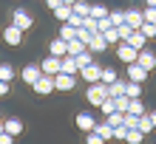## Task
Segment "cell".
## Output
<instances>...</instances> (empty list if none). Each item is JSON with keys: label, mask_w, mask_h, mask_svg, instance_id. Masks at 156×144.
<instances>
[{"label": "cell", "mask_w": 156, "mask_h": 144, "mask_svg": "<svg viewBox=\"0 0 156 144\" xmlns=\"http://www.w3.org/2000/svg\"><path fill=\"white\" fill-rule=\"evenodd\" d=\"M108 99V85L105 82H91L88 85V91H85V102L91 105V107H99Z\"/></svg>", "instance_id": "obj_1"}, {"label": "cell", "mask_w": 156, "mask_h": 144, "mask_svg": "<svg viewBox=\"0 0 156 144\" xmlns=\"http://www.w3.org/2000/svg\"><path fill=\"white\" fill-rule=\"evenodd\" d=\"M12 25H17L20 31H29V28H34V17L26 8H14L12 12Z\"/></svg>", "instance_id": "obj_2"}, {"label": "cell", "mask_w": 156, "mask_h": 144, "mask_svg": "<svg viewBox=\"0 0 156 144\" xmlns=\"http://www.w3.org/2000/svg\"><path fill=\"white\" fill-rule=\"evenodd\" d=\"M125 74H128V79H131V82H148V76H151V71L148 68H142L139 62H131V65L125 68Z\"/></svg>", "instance_id": "obj_3"}, {"label": "cell", "mask_w": 156, "mask_h": 144, "mask_svg": "<svg viewBox=\"0 0 156 144\" xmlns=\"http://www.w3.org/2000/svg\"><path fill=\"white\" fill-rule=\"evenodd\" d=\"M74 85H77V76H71V74H57L54 76V91L68 93V91H74Z\"/></svg>", "instance_id": "obj_4"}, {"label": "cell", "mask_w": 156, "mask_h": 144, "mask_svg": "<svg viewBox=\"0 0 156 144\" xmlns=\"http://www.w3.org/2000/svg\"><path fill=\"white\" fill-rule=\"evenodd\" d=\"M80 76L85 79L88 85H91V82H99V79H102V65H97V62H91V65L80 68Z\"/></svg>", "instance_id": "obj_5"}, {"label": "cell", "mask_w": 156, "mask_h": 144, "mask_svg": "<svg viewBox=\"0 0 156 144\" xmlns=\"http://www.w3.org/2000/svg\"><path fill=\"white\" fill-rule=\"evenodd\" d=\"M40 68H43V74H45V76H57V74H60V68H62V59H60V57H51V54H48V57L40 62Z\"/></svg>", "instance_id": "obj_6"}, {"label": "cell", "mask_w": 156, "mask_h": 144, "mask_svg": "<svg viewBox=\"0 0 156 144\" xmlns=\"http://www.w3.org/2000/svg\"><path fill=\"white\" fill-rule=\"evenodd\" d=\"M20 76H23V82H26V85H31V88H34V82L43 76V68H40V65H34V62H29V65L20 71Z\"/></svg>", "instance_id": "obj_7"}, {"label": "cell", "mask_w": 156, "mask_h": 144, "mask_svg": "<svg viewBox=\"0 0 156 144\" xmlns=\"http://www.w3.org/2000/svg\"><path fill=\"white\" fill-rule=\"evenodd\" d=\"M136 48H131L128 42H119V48H116V59L119 62H125V65H131V62H136Z\"/></svg>", "instance_id": "obj_8"}, {"label": "cell", "mask_w": 156, "mask_h": 144, "mask_svg": "<svg viewBox=\"0 0 156 144\" xmlns=\"http://www.w3.org/2000/svg\"><path fill=\"white\" fill-rule=\"evenodd\" d=\"M74 122H77V127H80L82 133H91V130H94V124H97V119H94V116H91L88 110H80Z\"/></svg>", "instance_id": "obj_9"}, {"label": "cell", "mask_w": 156, "mask_h": 144, "mask_svg": "<svg viewBox=\"0 0 156 144\" xmlns=\"http://www.w3.org/2000/svg\"><path fill=\"white\" fill-rule=\"evenodd\" d=\"M34 93H40V96H48V93H54V76H40L37 82H34Z\"/></svg>", "instance_id": "obj_10"}, {"label": "cell", "mask_w": 156, "mask_h": 144, "mask_svg": "<svg viewBox=\"0 0 156 144\" xmlns=\"http://www.w3.org/2000/svg\"><path fill=\"white\" fill-rule=\"evenodd\" d=\"M3 40L9 42V45H23V31L17 28V25H6V31H3Z\"/></svg>", "instance_id": "obj_11"}, {"label": "cell", "mask_w": 156, "mask_h": 144, "mask_svg": "<svg viewBox=\"0 0 156 144\" xmlns=\"http://www.w3.org/2000/svg\"><path fill=\"white\" fill-rule=\"evenodd\" d=\"M125 23L131 25L133 31H139V25L145 23V17H142V12H139V8H125Z\"/></svg>", "instance_id": "obj_12"}, {"label": "cell", "mask_w": 156, "mask_h": 144, "mask_svg": "<svg viewBox=\"0 0 156 144\" xmlns=\"http://www.w3.org/2000/svg\"><path fill=\"white\" fill-rule=\"evenodd\" d=\"M48 54H51V57H66V54H68V42L66 40H62V37H54L51 40V45H48Z\"/></svg>", "instance_id": "obj_13"}, {"label": "cell", "mask_w": 156, "mask_h": 144, "mask_svg": "<svg viewBox=\"0 0 156 144\" xmlns=\"http://www.w3.org/2000/svg\"><path fill=\"white\" fill-rule=\"evenodd\" d=\"M136 62H139L142 68L153 71V68H156V54H153V51H148V48H142L139 54H136Z\"/></svg>", "instance_id": "obj_14"}, {"label": "cell", "mask_w": 156, "mask_h": 144, "mask_svg": "<svg viewBox=\"0 0 156 144\" xmlns=\"http://www.w3.org/2000/svg\"><path fill=\"white\" fill-rule=\"evenodd\" d=\"M60 74H71V76H77V74H80L77 57H71V54H66V57H62V68H60Z\"/></svg>", "instance_id": "obj_15"}, {"label": "cell", "mask_w": 156, "mask_h": 144, "mask_svg": "<svg viewBox=\"0 0 156 144\" xmlns=\"http://www.w3.org/2000/svg\"><path fill=\"white\" fill-rule=\"evenodd\" d=\"M105 48H108V40L102 37V34H94L91 42H88V51H91V54H102Z\"/></svg>", "instance_id": "obj_16"}, {"label": "cell", "mask_w": 156, "mask_h": 144, "mask_svg": "<svg viewBox=\"0 0 156 144\" xmlns=\"http://www.w3.org/2000/svg\"><path fill=\"white\" fill-rule=\"evenodd\" d=\"M3 130H6V133H12V136H20V133H23V122L17 119V116H12V119H6V122H3Z\"/></svg>", "instance_id": "obj_17"}, {"label": "cell", "mask_w": 156, "mask_h": 144, "mask_svg": "<svg viewBox=\"0 0 156 144\" xmlns=\"http://www.w3.org/2000/svg\"><path fill=\"white\" fill-rule=\"evenodd\" d=\"M125 42H128L131 48H136V51H142L145 45H148V40H145V34H142V31H133V34H131V37H128Z\"/></svg>", "instance_id": "obj_18"}, {"label": "cell", "mask_w": 156, "mask_h": 144, "mask_svg": "<svg viewBox=\"0 0 156 144\" xmlns=\"http://www.w3.org/2000/svg\"><path fill=\"white\" fill-rule=\"evenodd\" d=\"M125 113H131V116H142V113H148V107H145L142 96H139V99H131V102H128V110H125Z\"/></svg>", "instance_id": "obj_19"}, {"label": "cell", "mask_w": 156, "mask_h": 144, "mask_svg": "<svg viewBox=\"0 0 156 144\" xmlns=\"http://www.w3.org/2000/svg\"><path fill=\"white\" fill-rule=\"evenodd\" d=\"M71 14H74V8H71L68 3H62V6L54 8V17H57L60 23H68V20H71Z\"/></svg>", "instance_id": "obj_20"}, {"label": "cell", "mask_w": 156, "mask_h": 144, "mask_svg": "<svg viewBox=\"0 0 156 144\" xmlns=\"http://www.w3.org/2000/svg\"><path fill=\"white\" fill-rule=\"evenodd\" d=\"M94 133H97V136H102L105 141L114 139V127H111L108 122H97V124H94Z\"/></svg>", "instance_id": "obj_21"}, {"label": "cell", "mask_w": 156, "mask_h": 144, "mask_svg": "<svg viewBox=\"0 0 156 144\" xmlns=\"http://www.w3.org/2000/svg\"><path fill=\"white\" fill-rule=\"evenodd\" d=\"M125 96H128V99H139V96H142V85L128 79V82H125Z\"/></svg>", "instance_id": "obj_22"}, {"label": "cell", "mask_w": 156, "mask_h": 144, "mask_svg": "<svg viewBox=\"0 0 156 144\" xmlns=\"http://www.w3.org/2000/svg\"><path fill=\"white\" fill-rule=\"evenodd\" d=\"M108 96L116 99V96H125V79H116V82L108 85Z\"/></svg>", "instance_id": "obj_23"}, {"label": "cell", "mask_w": 156, "mask_h": 144, "mask_svg": "<svg viewBox=\"0 0 156 144\" xmlns=\"http://www.w3.org/2000/svg\"><path fill=\"white\" fill-rule=\"evenodd\" d=\"M77 31H80V28H74V25H68V23H62V25H60V37L66 40V42L77 40Z\"/></svg>", "instance_id": "obj_24"}, {"label": "cell", "mask_w": 156, "mask_h": 144, "mask_svg": "<svg viewBox=\"0 0 156 144\" xmlns=\"http://www.w3.org/2000/svg\"><path fill=\"white\" fill-rule=\"evenodd\" d=\"M105 122L111 124V127H122V124H125V113L114 110V113H108V116H105Z\"/></svg>", "instance_id": "obj_25"}, {"label": "cell", "mask_w": 156, "mask_h": 144, "mask_svg": "<svg viewBox=\"0 0 156 144\" xmlns=\"http://www.w3.org/2000/svg\"><path fill=\"white\" fill-rule=\"evenodd\" d=\"M139 133H142V136L153 133V122H151V116H148V113H142V116H139Z\"/></svg>", "instance_id": "obj_26"}, {"label": "cell", "mask_w": 156, "mask_h": 144, "mask_svg": "<svg viewBox=\"0 0 156 144\" xmlns=\"http://www.w3.org/2000/svg\"><path fill=\"white\" fill-rule=\"evenodd\" d=\"M108 20H111V25H122L125 23V8H114V12H108Z\"/></svg>", "instance_id": "obj_27"}, {"label": "cell", "mask_w": 156, "mask_h": 144, "mask_svg": "<svg viewBox=\"0 0 156 144\" xmlns=\"http://www.w3.org/2000/svg\"><path fill=\"white\" fill-rule=\"evenodd\" d=\"M142 133H139V127H133V130H128L125 133V144H142Z\"/></svg>", "instance_id": "obj_28"}, {"label": "cell", "mask_w": 156, "mask_h": 144, "mask_svg": "<svg viewBox=\"0 0 156 144\" xmlns=\"http://www.w3.org/2000/svg\"><path fill=\"white\" fill-rule=\"evenodd\" d=\"M88 17H94V20H102V17H108V8L102 6V3H94L91 6V14Z\"/></svg>", "instance_id": "obj_29"}, {"label": "cell", "mask_w": 156, "mask_h": 144, "mask_svg": "<svg viewBox=\"0 0 156 144\" xmlns=\"http://www.w3.org/2000/svg\"><path fill=\"white\" fill-rule=\"evenodd\" d=\"M116 79H119V74H116V71H114V68H105V65H102V79H99V82L111 85V82H116Z\"/></svg>", "instance_id": "obj_30"}, {"label": "cell", "mask_w": 156, "mask_h": 144, "mask_svg": "<svg viewBox=\"0 0 156 144\" xmlns=\"http://www.w3.org/2000/svg\"><path fill=\"white\" fill-rule=\"evenodd\" d=\"M102 37L108 40V45H119V31H116V25H111L108 31H102Z\"/></svg>", "instance_id": "obj_31"}, {"label": "cell", "mask_w": 156, "mask_h": 144, "mask_svg": "<svg viewBox=\"0 0 156 144\" xmlns=\"http://www.w3.org/2000/svg\"><path fill=\"white\" fill-rule=\"evenodd\" d=\"M85 48H88V45H85L82 40H71V42H68V54H71V57H77V54H82Z\"/></svg>", "instance_id": "obj_32"}, {"label": "cell", "mask_w": 156, "mask_h": 144, "mask_svg": "<svg viewBox=\"0 0 156 144\" xmlns=\"http://www.w3.org/2000/svg\"><path fill=\"white\" fill-rule=\"evenodd\" d=\"M71 8H74V14H80V17H88V14H91V6L85 3V0H77Z\"/></svg>", "instance_id": "obj_33"}, {"label": "cell", "mask_w": 156, "mask_h": 144, "mask_svg": "<svg viewBox=\"0 0 156 144\" xmlns=\"http://www.w3.org/2000/svg\"><path fill=\"white\" fill-rule=\"evenodd\" d=\"M91 62H94V54H91L88 48L82 51V54H77V65H80V68H85V65H91Z\"/></svg>", "instance_id": "obj_34"}, {"label": "cell", "mask_w": 156, "mask_h": 144, "mask_svg": "<svg viewBox=\"0 0 156 144\" xmlns=\"http://www.w3.org/2000/svg\"><path fill=\"white\" fill-rule=\"evenodd\" d=\"M139 31L145 34V40H153V37H156V23H142Z\"/></svg>", "instance_id": "obj_35"}, {"label": "cell", "mask_w": 156, "mask_h": 144, "mask_svg": "<svg viewBox=\"0 0 156 144\" xmlns=\"http://www.w3.org/2000/svg\"><path fill=\"white\" fill-rule=\"evenodd\" d=\"M14 79V68L12 65H0V82H12Z\"/></svg>", "instance_id": "obj_36"}, {"label": "cell", "mask_w": 156, "mask_h": 144, "mask_svg": "<svg viewBox=\"0 0 156 144\" xmlns=\"http://www.w3.org/2000/svg\"><path fill=\"white\" fill-rule=\"evenodd\" d=\"M116 31H119V42H125V40H128V37H131V34H133V28H131V25H128V23L116 25Z\"/></svg>", "instance_id": "obj_37"}, {"label": "cell", "mask_w": 156, "mask_h": 144, "mask_svg": "<svg viewBox=\"0 0 156 144\" xmlns=\"http://www.w3.org/2000/svg\"><path fill=\"white\" fill-rule=\"evenodd\" d=\"M128 102H131L128 96H116V99H114V105H116V110H119V113H125V110H128Z\"/></svg>", "instance_id": "obj_38"}, {"label": "cell", "mask_w": 156, "mask_h": 144, "mask_svg": "<svg viewBox=\"0 0 156 144\" xmlns=\"http://www.w3.org/2000/svg\"><path fill=\"white\" fill-rule=\"evenodd\" d=\"M99 110H102L105 116H108V113H114V110H116V105H114V99H111V96H108V99H105V102H102V105H99Z\"/></svg>", "instance_id": "obj_39"}, {"label": "cell", "mask_w": 156, "mask_h": 144, "mask_svg": "<svg viewBox=\"0 0 156 144\" xmlns=\"http://www.w3.org/2000/svg\"><path fill=\"white\" fill-rule=\"evenodd\" d=\"M91 37H94V31H88V28H82V25H80V31H77V40H82V42L88 45V42H91Z\"/></svg>", "instance_id": "obj_40"}, {"label": "cell", "mask_w": 156, "mask_h": 144, "mask_svg": "<svg viewBox=\"0 0 156 144\" xmlns=\"http://www.w3.org/2000/svg\"><path fill=\"white\" fill-rule=\"evenodd\" d=\"M125 127H128V130L139 127V116H131V113H125Z\"/></svg>", "instance_id": "obj_41"}, {"label": "cell", "mask_w": 156, "mask_h": 144, "mask_svg": "<svg viewBox=\"0 0 156 144\" xmlns=\"http://www.w3.org/2000/svg\"><path fill=\"white\" fill-rule=\"evenodd\" d=\"M85 144H105V139H102V136H97V133L91 130L88 136H85Z\"/></svg>", "instance_id": "obj_42"}, {"label": "cell", "mask_w": 156, "mask_h": 144, "mask_svg": "<svg viewBox=\"0 0 156 144\" xmlns=\"http://www.w3.org/2000/svg\"><path fill=\"white\" fill-rule=\"evenodd\" d=\"M142 17H145V23H156V8H145V12H142Z\"/></svg>", "instance_id": "obj_43"}, {"label": "cell", "mask_w": 156, "mask_h": 144, "mask_svg": "<svg viewBox=\"0 0 156 144\" xmlns=\"http://www.w3.org/2000/svg\"><path fill=\"white\" fill-rule=\"evenodd\" d=\"M125 133H128V127H125V124H122V127H114V139L125 141Z\"/></svg>", "instance_id": "obj_44"}, {"label": "cell", "mask_w": 156, "mask_h": 144, "mask_svg": "<svg viewBox=\"0 0 156 144\" xmlns=\"http://www.w3.org/2000/svg\"><path fill=\"white\" fill-rule=\"evenodd\" d=\"M0 144H14V136H12V133H0Z\"/></svg>", "instance_id": "obj_45"}, {"label": "cell", "mask_w": 156, "mask_h": 144, "mask_svg": "<svg viewBox=\"0 0 156 144\" xmlns=\"http://www.w3.org/2000/svg\"><path fill=\"white\" fill-rule=\"evenodd\" d=\"M45 6H48L51 12H54V8H57V6H62V0H45Z\"/></svg>", "instance_id": "obj_46"}, {"label": "cell", "mask_w": 156, "mask_h": 144, "mask_svg": "<svg viewBox=\"0 0 156 144\" xmlns=\"http://www.w3.org/2000/svg\"><path fill=\"white\" fill-rule=\"evenodd\" d=\"M6 93H12L9 91V82H0V96H6Z\"/></svg>", "instance_id": "obj_47"}, {"label": "cell", "mask_w": 156, "mask_h": 144, "mask_svg": "<svg viewBox=\"0 0 156 144\" xmlns=\"http://www.w3.org/2000/svg\"><path fill=\"white\" fill-rule=\"evenodd\" d=\"M148 116H151V122H153V130H156V110H151Z\"/></svg>", "instance_id": "obj_48"}, {"label": "cell", "mask_w": 156, "mask_h": 144, "mask_svg": "<svg viewBox=\"0 0 156 144\" xmlns=\"http://www.w3.org/2000/svg\"><path fill=\"white\" fill-rule=\"evenodd\" d=\"M148 6H151V8H156V0H148Z\"/></svg>", "instance_id": "obj_49"}, {"label": "cell", "mask_w": 156, "mask_h": 144, "mask_svg": "<svg viewBox=\"0 0 156 144\" xmlns=\"http://www.w3.org/2000/svg\"><path fill=\"white\" fill-rule=\"evenodd\" d=\"M62 3H68V6H74V3H77V0H62Z\"/></svg>", "instance_id": "obj_50"}, {"label": "cell", "mask_w": 156, "mask_h": 144, "mask_svg": "<svg viewBox=\"0 0 156 144\" xmlns=\"http://www.w3.org/2000/svg\"><path fill=\"white\" fill-rule=\"evenodd\" d=\"M0 133H3V119H0Z\"/></svg>", "instance_id": "obj_51"}, {"label": "cell", "mask_w": 156, "mask_h": 144, "mask_svg": "<svg viewBox=\"0 0 156 144\" xmlns=\"http://www.w3.org/2000/svg\"><path fill=\"white\" fill-rule=\"evenodd\" d=\"M0 119H3V113H0Z\"/></svg>", "instance_id": "obj_52"}, {"label": "cell", "mask_w": 156, "mask_h": 144, "mask_svg": "<svg viewBox=\"0 0 156 144\" xmlns=\"http://www.w3.org/2000/svg\"><path fill=\"white\" fill-rule=\"evenodd\" d=\"M153 40H156V37H153Z\"/></svg>", "instance_id": "obj_53"}]
</instances>
